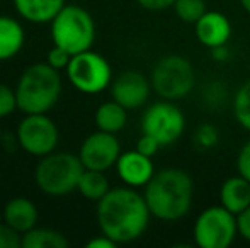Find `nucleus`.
Listing matches in <instances>:
<instances>
[{"mask_svg":"<svg viewBox=\"0 0 250 248\" xmlns=\"http://www.w3.org/2000/svg\"><path fill=\"white\" fill-rule=\"evenodd\" d=\"M151 212L145 195L133 187L111 189L97 202V223L101 233L118 245L138 240L148 228Z\"/></svg>","mask_w":250,"mask_h":248,"instance_id":"obj_1","label":"nucleus"},{"mask_svg":"<svg viewBox=\"0 0 250 248\" xmlns=\"http://www.w3.org/2000/svg\"><path fill=\"white\" fill-rule=\"evenodd\" d=\"M143 195L153 218L167 223L179 221L192 208L194 182L188 172L170 167L155 172Z\"/></svg>","mask_w":250,"mask_h":248,"instance_id":"obj_2","label":"nucleus"},{"mask_svg":"<svg viewBox=\"0 0 250 248\" xmlns=\"http://www.w3.org/2000/svg\"><path fill=\"white\" fill-rule=\"evenodd\" d=\"M60 70L48 63L27 66L16 85L17 107L24 114H46L56 106L62 95Z\"/></svg>","mask_w":250,"mask_h":248,"instance_id":"obj_3","label":"nucleus"},{"mask_svg":"<svg viewBox=\"0 0 250 248\" xmlns=\"http://www.w3.org/2000/svg\"><path fill=\"white\" fill-rule=\"evenodd\" d=\"M83 167L79 155L70 152H53L43 156L34 170L36 186L51 197H63L77 191Z\"/></svg>","mask_w":250,"mask_h":248,"instance_id":"obj_4","label":"nucleus"},{"mask_svg":"<svg viewBox=\"0 0 250 248\" xmlns=\"http://www.w3.org/2000/svg\"><path fill=\"white\" fill-rule=\"evenodd\" d=\"M53 44L77 55L92 48L96 39V22L85 9L79 5H65L51 20Z\"/></svg>","mask_w":250,"mask_h":248,"instance_id":"obj_5","label":"nucleus"},{"mask_svg":"<svg viewBox=\"0 0 250 248\" xmlns=\"http://www.w3.org/2000/svg\"><path fill=\"white\" fill-rule=\"evenodd\" d=\"M153 92L164 100H175L189 95L196 85L192 63L181 55H167L155 63L150 75Z\"/></svg>","mask_w":250,"mask_h":248,"instance_id":"obj_6","label":"nucleus"},{"mask_svg":"<svg viewBox=\"0 0 250 248\" xmlns=\"http://www.w3.org/2000/svg\"><path fill=\"white\" fill-rule=\"evenodd\" d=\"M66 76L73 89L82 94L96 95L111 85L112 68L102 55L87 50L73 55L66 66Z\"/></svg>","mask_w":250,"mask_h":248,"instance_id":"obj_7","label":"nucleus"},{"mask_svg":"<svg viewBox=\"0 0 250 248\" xmlns=\"http://www.w3.org/2000/svg\"><path fill=\"white\" fill-rule=\"evenodd\" d=\"M192 233L199 248H228L238 235L237 216L223 206H211L196 218Z\"/></svg>","mask_w":250,"mask_h":248,"instance_id":"obj_8","label":"nucleus"},{"mask_svg":"<svg viewBox=\"0 0 250 248\" xmlns=\"http://www.w3.org/2000/svg\"><path fill=\"white\" fill-rule=\"evenodd\" d=\"M186 131V116L172 100L151 104L143 113L142 133L153 136L162 146L174 145Z\"/></svg>","mask_w":250,"mask_h":248,"instance_id":"obj_9","label":"nucleus"},{"mask_svg":"<svg viewBox=\"0 0 250 248\" xmlns=\"http://www.w3.org/2000/svg\"><path fill=\"white\" fill-rule=\"evenodd\" d=\"M16 136L21 148L38 158L55 152L60 139L55 121L46 114H26L17 126Z\"/></svg>","mask_w":250,"mask_h":248,"instance_id":"obj_10","label":"nucleus"},{"mask_svg":"<svg viewBox=\"0 0 250 248\" xmlns=\"http://www.w3.org/2000/svg\"><path fill=\"white\" fill-rule=\"evenodd\" d=\"M121 153V145L116 134L97 129L83 139L79 156L85 169L107 172L111 167H116Z\"/></svg>","mask_w":250,"mask_h":248,"instance_id":"obj_11","label":"nucleus"},{"mask_svg":"<svg viewBox=\"0 0 250 248\" xmlns=\"http://www.w3.org/2000/svg\"><path fill=\"white\" fill-rule=\"evenodd\" d=\"M151 83L143 73L136 70H126L111 82V95L128 111L140 109L150 99Z\"/></svg>","mask_w":250,"mask_h":248,"instance_id":"obj_12","label":"nucleus"},{"mask_svg":"<svg viewBox=\"0 0 250 248\" xmlns=\"http://www.w3.org/2000/svg\"><path fill=\"white\" fill-rule=\"evenodd\" d=\"M116 170L123 182L128 187H145L155 175V167L150 156L140 153L138 150H129L121 153L116 163Z\"/></svg>","mask_w":250,"mask_h":248,"instance_id":"obj_13","label":"nucleus"},{"mask_svg":"<svg viewBox=\"0 0 250 248\" xmlns=\"http://www.w3.org/2000/svg\"><path fill=\"white\" fill-rule=\"evenodd\" d=\"M194 33L204 48L213 50L228 43L231 36V24L225 14L218 10H208L194 24Z\"/></svg>","mask_w":250,"mask_h":248,"instance_id":"obj_14","label":"nucleus"},{"mask_svg":"<svg viewBox=\"0 0 250 248\" xmlns=\"http://www.w3.org/2000/svg\"><path fill=\"white\" fill-rule=\"evenodd\" d=\"M2 218L10 228H14L21 235H24V233H27L38 225L40 212H38L36 204L31 199L14 197L10 201H7V204L3 206Z\"/></svg>","mask_w":250,"mask_h":248,"instance_id":"obj_15","label":"nucleus"},{"mask_svg":"<svg viewBox=\"0 0 250 248\" xmlns=\"http://www.w3.org/2000/svg\"><path fill=\"white\" fill-rule=\"evenodd\" d=\"M65 5V0H14L17 14L33 24L51 22Z\"/></svg>","mask_w":250,"mask_h":248,"instance_id":"obj_16","label":"nucleus"},{"mask_svg":"<svg viewBox=\"0 0 250 248\" xmlns=\"http://www.w3.org/2000/svg\"><path fill=\"white\" fill-rule=\"evenodd\" d=\"M221 206L238 216L250 206V182L242 175L230 177L220 189Z\"/></svg>","mask_w":250,"mask_h":248,"instance_id":"obj_17","label":"nucleus"},{"mask_svg":"<svg viewBox=\"0 0 250 248\" xmlns=\"http://www.w3.org/2000/svg\"><path fill=\"white\" fill-rule=\"evenodd\" d=\"M26 34L16 19L0 16V61L14 58L24 46Z\"/></svg>","mask_w":250,"mask_h":248,"instance_id":"obj_18","label":"nucleus"},{"mask_svg":"<svg viewBox=\"0 0 250 248\" xmlns=\"http://www.w3.org/2000/svg\"><path fill=\"white\" fill-rule=\"evenodd\" d=\"M94 121H96L97 129L116 134V133L123 131L128 123V109L123 107L119 102H116L114 99L107 100L97 107Z\"/></svg>","mask_w":250,"mask_h":248,"instance_id":"obj_19","label":"nucleus"},{"mask_svg":"<svg viewBox=\"0 0 250 248\" xmlns=\"http://www.w3.org/2000/svg\"><path fill=\"white\" fill-rule=\"evenodd\" d=\"M68 240L62 231L34 226L22 235V248H66Z\"/></svg>","mask_w":250,"mask_h":248,"instance_id":"obj_20","label":"nucleus"},{"mask_svg":"<svg viewBox=\"0 0 250 248\" xmlns=\"http://www.w3.org/2000/svg\"><path fill=\"white\" fill-rule=\"evenodd\" d=\"M77 191L82 194V197L89 199V201L99 202L101 199L111 191V187H109V180H107V177L104 175V172L85 169L79 180Z\"/></svg>","mask_w":250,"mask_h":248,"instance_id":"obj_21","label":"nucleus"},{"mask_svg":"<svg viewBox=\"0 0 250 248\" xmlns=\"http://www.w3.org/2000/svg\"><path fill=\"white\" fill-rule=\"evenodd\" d=\"M233 114L237 123L250 133V80L244 82L233 99Z\"/></svg>","mask_w":250,"mask_h":248,"instance_id":"obj_22","label":"nucleus"},{"mask_svg":"<svg viewBox=\"0 0 250 248\" xmlns=\"http://www.w3.org/2000/svg\"><path fill=\"white\" fill-rule=\"evenodd\" d=\"M174 12L182 22L196 24L208 12L204 0H175Z\"/></svg>","mask_w":250,"mask_h":248,"instance_id":"obj_23","label":"nucleus"},{"mask_svg":"<svg viewBox=\"0 0 250 248\" xmlns=\"http://www.w3.org/2000/svg\"><path fill=\"white\" fill-rule=\"evenodd\" d=\"M220 141V131L214 124L211 123H203L196 128L194 134H192V143L196 145V148L199 150H211L218 145Z\"/></svg>","mask_w":250,"mask_h":248,"instance_id":"obj_24","label":"nucleus"},{"mask_svg":"<svg viewBox=\"0 0 250 248\" xmlns=\"http://www.w3.org/2000/svg\"><path fill=\"white\" fill-rule=\"evenodd\" d=\"M17 107V95L16 89H10L5 83H0V119L7 117L9 114H12Z\"/></svg>","mask_w":250,"mask_h":248,"instance_id":"obj_25","label":"nucleus"},{"mask_svg":"<svg viewBox=\"0 0 250 248\" xmlns=\"http://www.w3.org/2000/svg\"><path fill=\"white\" fill-rule=\"evenodd\" d=\"M0 248H22V235L5 221L0 223Z\"/></svg>","mask_w":250,"mask_h":248,"instance_id":"obj_26","label":"nucleus"},{"mask_svg":"<svg viewBox=\"0 0 250 248\" xmlns=\"http://www.w3.org/2000/svg\"><path fill=\"white\" fill-rule=\"evenodd\" d=\"M70 60H72V55H70L66 50H63V48L56 46V44L48 51V55H46V63L56 70H66Z\"/></svg>","mask_w":250,"mask_h":248,"instance_id":"obj_27","label":"nucleus"},{"mask_svg":"<svg viewBox=\"0 0 250 248\" xmlns=\"http://www.w3.org/2000/svg\"><path fill=\"white\" fill-rule=\"evenodd\" d=\"M160 148H162V145L158 143V139H155L153 136L146 134V133H143V134L140 136L138 143H136V150H138L140 153H143V155L150 156V158H153Z\"/></svg>","mask_w":250,"mask_h":248,"instance_id":"obj_28","label":"nucleus"},{"mask_svg":"<svg viewBox=\"0 0 250 248\" xmlns=\"http://www.w3.org/2000/svg\"><path fill=\"white\" fill-rule=\"evenodd\" d=\"M237 170H238V175H242L250 182V139L244 143V146L238 152Z\"/></svg>","mask_w":250,"mask_h":248,"instance_id":"obj_29","label":"nucleus"},{"mask_svg":"<svg viewBox=\"0 0 250 248\" xmlns=\"http://www.w3.org/2000/svg\"><path fill=\"white\" fill-rule=\"evenodd\" d=\"M237 226H238V235L245 242L250 243V206L237 216Z\"/></svg>","mask_w":250,"mask_h":248,"instance_id":"obj_30","label":"nucleus"},{"mask_svg":"<svg viewBox=\"0 0 250 248\" xmlns=\"http://www.w3.org/2000/svg\"><path fill=\"white\" fill-rule=\"evenodd\" d=\"M136 2H138L140 7H143V9L158 12V10H165V9L174 7L175 0H136Z\"/></svg>","mask_w":250,"mask_h":248,"instance_id":"obj_31","label":"nucleus"},{"mask_svg":"<svg viewBox=\"0 0 250 248\" xmlns=\"http://www.w3.org/2000/svg\"><path fill=\"white\" fill-rule=\"evenodd\" d=\"M87 248H116L118 247V243L114 242L112 238H109L107 235H99V236H96V238H92V240H89L87 242Z\"/></svg>","mask_w":250,"mask_h":248,"instance_id":"obj_32","label":"nucleus"},{"mask_svg":"<svg viewBox=\"0 0 250 248\" xmlns=\"http://www.w3.org/2000/svg\"><path fill=\"white\" fill-rule=\"evenodd\" d=\"M211 55H213V58L216 61H225L228 58L227 44H223V46H218V48H213V50H211Z\"/></svg>","mask_w":250,"mask_h":248,"instance_id":"obj_33","label":"nucleus"},{"mask_svg":"<svg viewBox=\"0 0 250 248\" xmlns=\"http://www.w3.org/2000/svg\"><path fill=\"white\" fill-rule=\"evenodd\" d=\"M240 5L244 7L245 12L250 14V0H240Z\"/></svg>","mask_w":250,"mask_h":248,"instance_id":"obj_34","label":"nucleus"},{"mask_svg":"<svg viewBox=\"0 0 250 248\" xmlns=\"http://www.w3.org/2000/svg\"><path fill=\"white\" fill-rule=\"evenodd\" d=\"M0 139H2V131H0Z\"/></svg>","mask_w":250,"mask_h":248,"instance_id":"obj_35","label":"nucleus"}]
</instances>
